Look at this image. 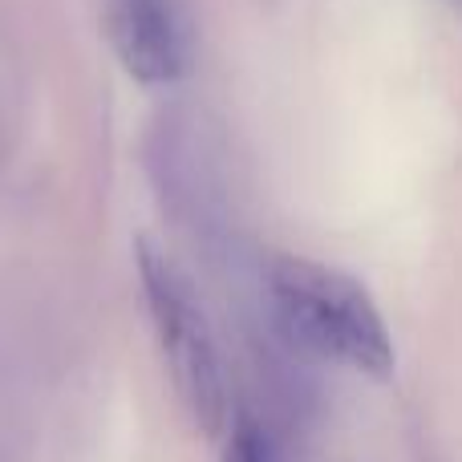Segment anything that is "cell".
I'll list each match as a JSON object with an SVG mask.
<instances>
[{"label":"cell","instance_id":"obj_1","mask_svg":"<svg viewBox=\"0 0 462 462\" xmlns=\"http://www.w3.org/2000/svg\"><path fill=\"white\" fill-rule=\"evenodd\" d=\"M268 292L300 345L369 377L393 369V341L377 304L353 276L304 255H272Z\"/></svg>","mask_w":462,"mask_h":462},{"label":"cell","instance_id":"obj_2","mask_svg":"<svg viewBox=\"0 0 462 462\" xmlns=\"http://www.w3.org/2000/svg\"><path fill=\"white\" fill-rule=\"evenodd\" d=\"M134 252L151 325L162 357L171 365V377H175L179 398L191 410L195 426L203 434H216L227 418V390L216 337H211V325L203 317L199 296H195L191 280L183 276V268L167 252H159L151 239H138Z\"/></svg>","mask_w":462,"mask_h":462},{"label":"cell","instance_id":"obj_3","mask_svg":"<svg viewBox=\"0 0 462 462\" xmlns=\"http://www.w3.org/2000/svg\"><path fill=\"white\" fill-rule=\"evenodd\" d=\"M106 29L122 69L143 86H171L191 61L183 0H106Z\"/></svg>","mask_w":462,"mask_h":462},{"label":"cell","instance_id":"obj_4","mask_svg":"<svg viewBox=\"0 0 462 462\" xmlns=\"http://www.w3.org/2000/svg\"><path fill=\"white\" fill-rule=\"evenodd\" d=\"M227 462H272V450H268V439L260 434L255 422H239L236 434H231V450H227Z\"/></svg>","mask_w":462,"mask_h":462}]
</instances>
